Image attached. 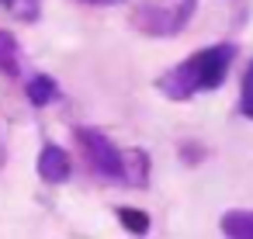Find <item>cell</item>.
<instances>
[{
    "instance_id": "obj_2",
    "label": "cell",
    "mask_w": 253,
    "mask_h": 239,
    "mask_svg": "<svg viewBox=\"0 0 253 239\" xmlns=\"http://www.w3.org/2000/svg\"><path fill=\"white\" fill-rule=\"evenodd\" d=\"M198 11V0H142L132 11V28L149 39H173L180 35Z\"/></svg>"
},
{
    "instance_id": "obj_1",
    "label": "cell",
    "mask_w": 253,
    "mask_h": 239,
    "mask_svg": "<svg viewBox=\"0 0 253 239\" xmlns=\"http://www.w3.org/2000/svg\"><path fill=\"white\" fill-rule=\"evenodd\" d=\"M236 59V45L232 42H218V45H208L194 56H187L184 63H177L173 70H167L156 87L163 97L170 101H191L198 94H208V90H218L229 77V66Z\"/></svg>"
},
{
    "instance_id": "obj_3",
    "label": "cell",
    "mask_w": 253,
    "mask_h": 239,
    "mask_svg": "<svg viewBox=\"0 0 253 239\" xmlns=\"http://www.w3.org/2000/svg\"><path fill=\"white\" fill-rule=\"evenodd\" d=\"M73 139L84 153V163L104 180V184H118V187H128V163H125V153L97 128H73Z\"/></svg>"
},
{
    "instance_id": "obj_9",
    "label": "cell",
    "mask_w": 253,
    "mask_h": 239,
    "mask_svg": "<svg viewBox=\"0 0 253 239\" xmlns=\"http://www.w3.org/2000/svg\"><path fill=\"white\" fill-rule=\"evenodd\" d=\"M118 222L132 232V236H146L149 232V215L142 208H118Z\"/></svg>"
},
{
    "instance_id": "obj_4",
    "label": "cell",
    "mask_w": 253,
    "mask_h": 239,
    "mask_svg": "<svg viewBox=\"0 0 253 239\" xmlns=\"http://www.w3.org/2000/svg\"><path fill=\"white\" fill-rule=\"evenodd\" d=\"M70 173H73L70 153H66L63 146H56V142H45L42 153H39V177H42L45 184H66Z\"/></svg>"
},
{
    "instance_id": "obj_6",
    "label": "cell",
    "mask_w": 253,
    "mask_h": 239,
    "mask_svg": "<svg viewBox=\"0 0 253 239\" xmlns=\"http://www.w3.org/2000/svg\"><path fill=\"white\" fill-rule=\"evenodd\" d=\"M218 232L229 239H253V211H225L218 218Z\"/></svg>"
},
{
    "instance_id": "obj_10",
    "label": "cell",
    "mask_w": 253,
    "mask_h": 239,
    "mask_svg": "<svg viewBox=\"0 0 253 239\" xmlns=\"http://www.w3.org/2000/svg\"><path fill=\"white\" fill-rule=\"evenodd\" d=\"M18 21H39L42 14V0H0Z\"/></svg>"
},
{
    "instance_id": "obj_11",
    "label": "cell",
    "mask_w": 253,
    "mask_h": 239,
    "mask_svg": "<svg viewBox=\"0 0 253 239\" xmlns=\"http://www.w3.org/2000/svg\"><path fill=\"white\" fill-rule=\"evenodd\" d=\"M239 115L253 121V63L246 66V77H243V90H239Z\"/></svg>"
},
{
    "instance_id": "obj_5",
    "label": "cell",
    "mask_w": 253,
    "mask_h": 239,
    "mask_svg": "<svg viewBox=\"0 0 253 239\" xmlns=\"http://www.w3.org/2000/svg\"><path fill=\"white\" fill-rule=\"evenodd\" d=\"M59 83L52 80V77H45V73H39V77H32L28 80V87H25V97H28V104L32 108H49L52 101H59Z\"/></svg>"
},
{
    "instance_id": "obj_8",
    "label": "cell",
    "mask_w": 253,
    "mask_h": 239,
    "mask_svg": "<svg viewBox=\"0 0 253 239\" xmlns=\"http://www.w3.org/2000/svg\"><path fill=\"white\" fill-rule=\"evenodd\" d=\"M125 163H128V187H146L149 184V156L142 149H128Z\"/></svg>"
},
{
    "instance_id": "obj_7",
    "label": "cell",
    "mask_w": 253,
    "mask_h": 239,
    "mask_svg": "<svg viewBox=\"0 0 253 239\" xmlns=\"http://www.w3.org/2000/svg\"><path fill=\"white\" fill-rule=\"evenodd\" d=\"M18 70H21V49H18L14 35L0 32V73L18 77Z\"/></svg>"
},
{
    "instance_id": "obj_12",
    "label": "cell",
    "mask_w": 253,
    "mask_h": 239,
    "mask_svg": "<svg viewBox=\"0 0 253 239\" xmlns=\"http://www.w3.org/2000/svg\"><path fill=\"white\" fill-rule=\"evenodd\" d=\"M80 4H90V7H104V4H122V0H80Z\"/></svg>"
}]
</instances>
